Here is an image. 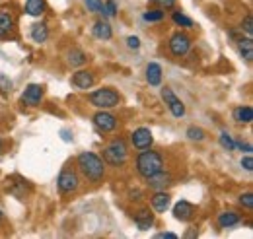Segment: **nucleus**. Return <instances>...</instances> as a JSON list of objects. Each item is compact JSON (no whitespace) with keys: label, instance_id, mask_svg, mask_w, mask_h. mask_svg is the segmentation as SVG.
<instances>
[{"label":"nucleus","instance_id":"nucleus-13","mask_svg":"<svg viewBox=\"0 0 253 239\" xmlns=\"http://www.w3.org/2000/svg\"><path fill=\"white\" fill-rule=\"evenodd\" d=\"M134 224H136V228H138L140 232H146V230H150V228L154 226V214L148 208L138 210V212L134 214Z\"/></svg>","mask_w":253,"mask_h":239},{"label":"nucleus","instance_id":"nucleus-1","mask_svg":"<svg viewBox=\"0 0 253 239\" xmlns=\"http://www.w3.org/2000/svg\"><path fill=\"white\" fill-rule=\"evenodd\" d=\"M78 169L82 171V175L92 183H99L105 177V161L94 154V152H82L76 159Z\"/></svg>","mask_w":253,"mask_h":239},{"label":"nucleus","instance_id":"nucleus-6","mask_svg":"<svg viewBox=\"0 0 253 239\" xmlns=\"http://www.w3.org/2000/svg\"><path fill=\"white\" fill-rule=\"evenodd\" d=\"M162 97H164V101L168 103V107H169V111H171V115H173L175 119H181V117L185 115V105H183V101L173 93L171 88L164 86V88H162Z\"/></svg>","mask_w":253,"mask_h":239},{"label":"nucleus","instance_id":"nucleus-24","mask_svg":"<svg viewBox=\"0 0 253 239\" xmlns=\"http://www.w3.org/2000/svg\"><path fill=\"white\" fill-rule=\"evenodd\" d=\"M86 53L84 51H80V49H72V51H68V64H72V66H82V64H86Z\"/></svg>","mask_w":253,"mask_h":239},{"label":"nucleus","instance_id":"nucleus-7","mask_svg":"<svg viewBox=\"0 0 253 239\" xmlns=\"http://www.w3.org/2000/svg\"><path fill=\"white\" fill-rule=\"evenodd\" d=\"M94 124L99 132H113L117 128V117L107 109H99L94 115Z\"/></svg>","mask_w":253,"mask_h":239},{"label":"nucleus","instance_id":"nucleus-4","mask_svg":"<svg viewBox=\"0 0 253 239\" xmlns=\"http://www.w3.org/2000/svg\"><path fill=\"white\" fill-rule=\"evenodd\" d=\"M88 101L97 109H113L121 103V95L113 88H101V90L92 91L88 95Z\"/></svg>","mask_w":253,"mask_h":239},{"label":"nucleus","instance_id":"nucleus-33","mask_svg":"<svg viewBox=\"0 0 253 239\" xmlns=\"http://www.w3.org/2000/svg\"><path fill=\"white\" fill-rule=\"evenodd\" d=\"M242 167H244L246 171H253V158H252V154H248L246 158H242Z\"/></svg>","mask_w":253,"mask_h":239},{"label":"nucleus","instance_id":"nucleus-38","mask_svg":"<svg viewBox=\"0 0 253 239\" xmlns=\"http://www.w3.org/2000/svg\"><path fill=\"white\" fill-rule=\"evenodd\" d=\"M2 218H4V214H2V212H0V220H2Z\"/></svg>","mask_w":253,"mask_h":239},{"label":"nucleus","instance_id":"nucleus-23","mask_svg":"<svg viewBox=\"0 0 253 239\" xmlns=\"http://www.w3.org/2000/svg\"><path fill=\"white\" fill-rule=\"evenodd\" d=\"M234 119L238 120L240 124H250L253 120V109L250 105H246V107H238L236 111H234Z\"/></svg>","mask_w":253,"mask_h":239},{"label":"nucleus","instance_id":"nucleus-37","mask_svg":"<svg viewBox=\"0 0 253 239\" xmlns=\"http://www.w3.org/2000/svg\"><path fill=\"white\" fill-rule=\"evenodd\" d=\"M236 146L242 150V152H246V154H252V144H244V142H236Z\"/></svg>","mask_w":253,"mask_h":239},{"label":"nucleus","instance_id":"nucleus-29","mask_svg":"<svg viewBox=\"0 0 253 239\" xmlns=\"http://www.w3.org/2000/svg\"><path fill=\"white\" fill-rule=\"evenodd\" d=\"M187 136H189V140H205L207 138V132L203 130V128H199V126H189L187 128Z\"/></svg>","mask_w":253,"mask_h":239},{"label":"nucleus","instance_id":"nucleus-25","mask_svg":"<svg viewBox=\"0 0 253 239\" xmlns=\"http://www.w3.org/2000/svg\"><path fill=\"white\" fill-rule=\"evenodd\" d=\"M171 20H173L175 26H181V28H185V30H191V28H193V20L187 18L185 14H181L179 10H175V12L171 14Z\"/></svg>","mask_w":253,"mask_h":239},{"label":"nucleus","instance_id":"nucleus-14","mask_svg":"<svg viewBox=\"0 0 253 239\" xmlns=\"http://www.w3.org/2000/svg\"><path fill=\"white\" fill-rule=\"evenodd\" d=\"M169 202H171V197H169V193H166V191H156V193L152 195V199H150L152 208L156 210L158 214H162V212H166V210L169 208Z\"/></svg>","mask_w":253,"mask_h":239},{"label":"nucleus","instance_id":"nucleus-34","mask_svg":"<svg viewBox=\"0 0 253 239\" xmlns=\"http://www.w3.org/2000/svg\"><path fill=\"white\" fill-rule=\"evenodd\" d=\"M152 2L160 8H164V10H169V8L175 6V0H152Z\"/></svg>","mask_w":253,"mask_h":239},{"label":"nucleus","instance_id":"nucleus-8","mask_svg":"<svg viewBox=\"0 0 253 239\" xmlns=\"http://www.w3.org/2000/svg\"><path fill=\"white\" fill-rule=\"evenodd\" d=\"M80 185V179H78V173L72 171V169H63L59 179H57V187L63 195H68V193H74Z\"/></svg>","mask_w":253,"mask_h":239},{"label":"nucleus","instance_id":"nucleus-10","mask_svg":"<svg viewBox=\"0 0 253 239\" xmlns=\"http://www.w3.org/2000/svg\"><path fill=\"white\" fill-rule=\"evenodd\" d=\"M43 95H45V88L41 84H30L26 91L22 93V101L30 107H37L43 101Z\"/></svg>","mask_w":253,"mask_h":239},{"label":"nucleus","instance_id":"nucleus-5","mask_svg":"<svg viewBox=\"0 0 253 239\" xmlns=\"http://www.w3.org/2000/svg\"><path fill=\"white\" fill-rule=\"evenodd\" d=\"M189 49H191V37L187 33L177 31V33H173L169 37V51H171L173 57L181 59V57H185L189 53Z\"/></svg>","mask_w":253,"mask_h":239},{"label":"nucleus","instance_id":"nucleus-26","mask_svg":"<svg viewBox=\"0 0 253 239\" xmlns=\"http://www.w3.org/2000/svg\"><path fill=\"white\" fill-rule=\"evenodd\" d=\"M105 18H115L117 16V2L115 0H107L103 6H101V10H99Z\"/></svg>","mask_w":253,"mask_h":239},{"label":"nucleus","instance_id":"nucleus-12","mask_svg":"<svg viewBox=\"0 0 253 239\" xmlns=\"http://www.w3.org/2000/svg\"><path fill=\"white\" fill-rule=\"evenodd\" d=\"M195 212H197V208H195L191 202H187V200H179V202L173 206V216H175V220H181V222L193 220Z\"/></svg>","mask_w":253,"mask_h":239},{"label":"nucleus","instance_id":"nucleus-27","mask_svg":"<svg viewBox=\"0 0 253 239\" xmlns=\"http://www.w3.org/2000/svg\"><path fill=\"white\" fill-rule=\"evenodd\" d=\"M218 140H220V146L224 150H228V152H234L236 150V140L228 132H220V138Z\"/></svg>","mask_w":253,"mask_h":239},{"label":"nucleus","instance_id":"nucleus-31","mask_svg":"<svg viewBox=\"0 0 253 239\" xmlns=\"http://www.w3.org/2000/svg\"><path fill=\"white\" fill-rule=\"evenodd\" d=\"M242 30H246V33H248V37H252V35H253V22H252V16H246V18H244V22H242Z\"/></svg>","mask_w":253,"mask_h":239},{"label":"nucleus","instance_id":"nucleus-17","mask_svg":"<svg viewBox=\"0 0 253 239\" xmlns=\"http://www.w3.org/2000/svg\"><path fill=\"white\" fill-rule=\"evenodd\" d=\"M146 80L150 86H160L162 84V66L158 62H150L146 66Z\"/></svg>","mask_w":253,"mask_h":239},{"label":"nucleus","instance_id":"nucleus-22","mask_svg":"<svg viewBox=\"0 0 253 239\" xmlns=\"http://www.w3.org/2000/svg\"><path fill=\"white\" fill-rule=\"evenodd\" d=\"M32 39L35 43H45V41L49 39V28H47L45 24H33Z\"/></svg>","mask_w":253,"mask_h":239},{"label":"nucleus","instance_id":"nucleus-36","mask_svg":"<svg viewBox=\"0 0 253 239\" xmlns=\"http://www.w3.org/2000/svg\"><path fill=\"white\" fill-rule=\"evenodd\" d=\"M156 238L158 239H177V236L173 234V232H160V234H156Z\"/></svg>","mask_w":253,"mask_h":239},{"label":"nucleus","instance_id":"nucleus-18","mask_svg":"<svg viewBox=\"0 0 253 239\" xmlns=\"http://www.w3.org/2000/svg\"><path fill=\"white\" fill-rule=\"evenodd\" d=\"M94 37L95 39H101V41H109L113 37V30L107 22H95L94 24Z\"/></svg>","mask_w":253,"mask_h":239},{"label":"nucleus","instance_id":"nucleus-9","mask_svg":"<svg viewBox=\"0 0 253 239\" xmlns=\"http://www.w3.org/2000/svg\"><path fill=\"white\" fill-rule=\"evenodd\" d=\"M130 142H132V146H134L136 150L150 148V146H152V142H154L152 130H150V128H146V126H140V128L132 130V134H130Z\"/></svg>","mask_w":253,"mask_h":239},{"label":"nucleus","instance_id":"nucleus-21","mask_svg":"<svg viewBox=\"0 0 253 239\" xmlns=\"http://www.w3.org/2000/svg\"><path fill=\"white\" fill-rule=\"evenodd\" d=\"M238 49H240V53H242L244 59L248 60V62H252V59H253L252 37H240V39H238Z\"/></svg>","mask_w":253,"mask_h":239},{"label":"nucleus","instance_id":"nucleus-19","mask_svg":"<svg viewBox=\"0 0 253 239\" xmlns=\"http://www.w3.org/2000/svg\"><path fill=\"white\" fill-rule=\"evenodd\" d=\"M14 30V18L8 14V12H0V39L8 37Z\"/></svg>","mask_w":253,"mask_h":239},{"label":"nucleus","instance_id":"nucleus-2","mask_svg":"<svg viewBox=\"0 0 253 239\" xmlns=\"http://www.w3.org/2000/svg\"><path fill=\"white\" fill-rule=\"evenodd\" d=\"M136 169H138V173L144 179H148V177L156 175L160 171H164V158H162V154L156 152V150L148 148L140 150V154L136 158Z\"/></svg>","mask_w":253,"mask_h":239},{"label":"nucleus","instance_id":"nucleus-15","mask_svg":"<svg viewBox=\"0 0 253 239\" xmlns=\"http://www.w3.org/2000/svg\"><path fill=\"white\" fill-rule=\"evenodd\" d=\"M240 222H242V216L236 210H226V212H220V216H218V226H220L222 230L234 228Z\"/></svg>","mask_w":253,"mask_h":239},{"label":"nucleus","instance_id":"nucleus-11","mask_svg":"<svg viewBox=\"0 0 253 239\" xmlns=\"http://www.w3.org/2000/svg\"><path fill=\"white\" fill-rule=\"evenodd\" d=\"M72 84L78 90H88L95 84V76L90 70H78L72 74Z\"/></svg>","mask_w":253,"mask_h":239},{"label":"nucleus","instance_id":"nucleus-35","mask_svg":"<svg viewBox=\"0 0 253 239\" xmlns=\"http://www.w3.org/2000/svg\"><path fill=\"white\" fill-rule=\"evenodd\" d=\"M126 47H128V49H138V47H140V39H138L136 35L126 37Z\"/></svg>","mask_w":253,"mask_h":239},{"label":"nucleus","instance_id":"nucleus-32","mask_svg":"<svg viewBox=\"0 0 253 239\" xmlns=\"http://www.w3.org/2000/svg\"><path fill=\"white\" fill-rule=\"evenodd\" d=\"M86 6H88L90 12H99L101 6H103V2L101 0H86Z\"/></svg>","mask_w":253,"mask_h":239},{"label":"nucleus","instance_id":"nucleus-39","mask_svg":"<svg viewBox=\"0 0 253 239\" xmlns=\"http://www.w3.org/2000/svg\"><path fill=\"white\" fill-rule=\"evenodd\" d=\"M0 148H2V140H0Z\"/></svg>","mask_w":253,"mask_h":239},{"label":"nucleus","instance_id":"nucleus-20","mask_svg":"<svg viewBox=\"0 0 253 239\" xmlns=\"http://www.w3.org/2000/svg\"><path fill=\"white\" fill-rule=\"evenodd\" d=\"M45 8H47L45 0H28L26 2V14H30L33 18L43 16L45 14Z\"/></svg>","mask_w":253,"mask_h":239},{"label":"nucleus","instance_id":"nucleus-30","mask_svg":"<svg viewBox=\"0 0 253 239\" xmlns=\"http://www.w3.org/2000/svg\"><path fill=\"white\" fill-rule=\"evenodd\" d=\"M240 204H242V206H246L248 210H252L253 208V195L252 193L242 195V197H240Z\"/></svg>","mask_w":253,"mask_h":239},{"label":"nucleus","instance_id":"nucleus-28","mask_svg":"<svg viewBox=\"0 0 253 239\" xmlns=\"http://www.w3.org/2000/svg\"><path fill=\"white\" fill-rule=\"evenodd\" d=\"M164 16H166L164 10H148V12H144L142 20H144V22H162Z\"/></svg>","mask_w":253,"mask_h":239},{"label":"nucleus","instance_id":"nucleus-3","mask_svg":"<svg viewBox=\"0 0 253 239\" xmlns=\"http://www.w3.org/2000/svg\"><path fill=\"white\" fill-rule=\"evenodd\" d=\"M126 158H128V146L123 138H113L103 150V161L113 167H121Z\"/></svg>","mask_w":253,"mask_h":239},{"label":"nucleus","instance_id":"nucleus-16","mask_svg":"<svg viewBox=\"0 0 253 239\" xmlns=\"http://www.w3.org/2000/svg\"><path fill=\"white\" fill-rule=\"evenodd\" d=\"M169 185H171V175L169 173L160 171L156 175L148 177V187H152L154 191H166V187H169Z\"/></svg>","mask_w":253,"mask_h":239}]
</instances>
